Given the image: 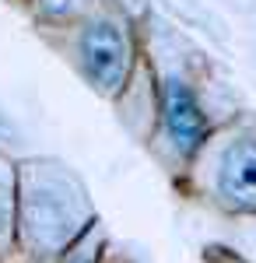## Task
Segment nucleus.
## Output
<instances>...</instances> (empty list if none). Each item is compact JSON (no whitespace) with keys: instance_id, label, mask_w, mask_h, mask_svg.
<instances>
[{"instance_id":"6","label":"nucleus","mask_w":256,"mask_h":263,"mask_svg":"<svg viewBox=\"0 0 256 263\" xmlns=\"http://www.w3.org/2000/svg\"><path fill=\"white\" fill-rule=\"evenodd\" d=\"M4 218H7V203H4V182H0V228H4Z\"/></svg>"},{"instance_id":"1","label":"nucleus","mask_w":256,"mask_h":263,"mask_svg":"<svg viewBox=\"0 0 256 263\" xmlns=\"http://www.w3.org/2000/svg\"><path fill=\"white\" fill-rule=\"evenodd\" d=\"M81 60L88 78L99 84L102 91H119L126 84V67H130V53H126V39L116 25H92L81 39Z\"/></svg>"},{"instance_id":"4","label":"nucleus","mask_w":256,"mask_h":263,"mask_svg":"<svg viewBox=\"0 0 256 263\" xmlns=\"http://www.w3.org/2000/svg\"><path fill=\"white\" fill-rule=\"evenodd\" d=\"M217 190L232 207L256 211V141L242 137L228 144V151L221 155V168H217Z\"/></svg>"},{"instance_id":"5","label":"nucleus","mask_w":256,"mask_h":263,"mask_svg":"<svg viewBox=\"0 0 256 263\" xmlns=\"http://www.w3.org/2000/svg\"><path fill=\"white\" fill-rule=\"evenodd\" d=\"M42 4H46V7H49V11H63V7H67V4H70V0H42Z\"/></svg>"},{"instance_id":"3","label":"nucleus","mask_w":256,"mask_h":263,"mask_svg":"<svg viewBox=\"0 0 256 263\" xmlns=\"http://www.w3.org/2000/svg\"><path fill=\"white\" fill-rule=\"evenodd\" d=\"M161 112H165V130L182 155L197 151L204 144V134H207V123H204V112H200L193 91L182 81H165V91H161Z\"/></svg>"},{"instance_id":"7","label":"nucleus","mask_w":256,"mask_h":263,"mask_svg":"<svg viewBox=\"0 0 256 263\" xmlns=\"http://www.w3.org/2000/svg\"><path fill=\"white\" fill-rule=\"evenodd\" d=\"M70 263H92V256H84V253H81V256H74Z\"/></svg>"},{"instance_id":"2","label":"nucleus","mask_w":256,"mask_h":263,"mask_svg":"<svg viewBox=\"0 0 256 263\" xmlns=\"http://www.w3.org/2000/svg\"><path fill=\"white\" fill-rule=\"evenodd\" d=\"M25 232L39 246H63L78 232V214L63 193L35 186L25 200Z\"/></svg>"}]
</instances>
